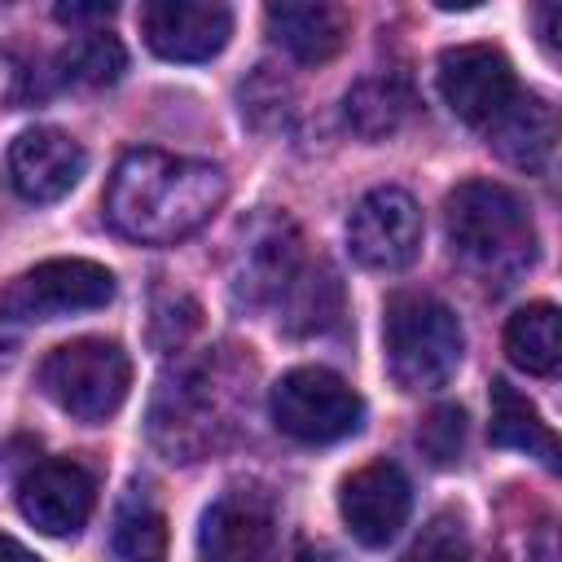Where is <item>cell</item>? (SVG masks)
Returning a JSON list of instances; mask_svg holds the SVG:
<instances>
[{"mask_svg":"<svg viewBox=\"0 0 562 562\" xmlns=\"http://www.w3.org/2000/svg\"><path fill=\"white\" fill-rule=\"evenodd\" d=\"M228 198V176L206 158L167 149H127L105 184L110 224L145 246H171L198 233Z\"/></svg>","mask_w":562,"mask_h":562,"instance_id":"obj_1","label":"cell"},{"mask_svg":"<svg viewBox=\"0 0 562 562\" xmlns=\"http://www.w3.org/2000/svg\"><path fill=\"white\" fill-rule=\"evenodd\" d=\"M452 255L487 285H509L536 259V224L527 202L496 180H465L443 202Z\"/></svg>","mask_w":562,"mask_h":562,"instance_id":"obj_2","label":"cell"},{"mask_svg":"<svg viewBox=\"0 0 562 562\" xmlns=\"http://www.w3.org/2000/svg\"><path fill=\"white\" fill-rule=\"evenodd\" d=\"M382 347L386 369L404 391H439L461 364L465 334L448 303H439L435 294L404 290L386 303Z\"/></svg>","mask_w":562,"mask_h":562,"instance_id":"obj_3","label":"cell"},{"mask_svg":"<svg viewBox=\"0 0 562 562\" xmlns=\"http://www.w3.org/2000/svg\"><path fill=\"white\" fill-rule=\"evenodd\" d=\"M228 426V386L220 360H176L149 400V439L167 461H198Z\"/></svg>","mask_w":562,"mask_h":562,"instance_id":"obj_4","label":"cell"},{"mask_svg":"<svg viewBox=\"0 0 562 562\" xmlns=\"http://www.w3.org/2000/svg\"><path fill=\"white\" fill-rule=\"evenodd\" d=\"M40 386L61 413L97 426L123 408L132 386V360L114 338H75L44 356Z\"/></svg>","mask_w":562,"mask_h":562,"instance_id":"obj_5","label":"cell"},{"mask_svg":"<svg viewBox=\"0 0 562 562\" xmlns=\"http://www.w3.org/2000/svg\"><path fill=\"white\" fill-rule=\"evenodd\" d=\"M268 408L277 430L299 443H338L356 435L364 422V400L334 369H321V364L281 373L268 395Z\"/></svg>","mask_w":562,"mask_h":562,"instance_id":"obj_6","label":"cell"},{"mask_svg":"<svg viewBox=\"0 0 562 562\" xmlns=\"http://www.w3.org/2000/svg\"><path fill=\"white\" fill-rule=\"evenodd\" d=\"M303 268V237L290 215L259 211L241 224L233 263H228V290L237 307H277V299L290 290V281Z\"/></svg>","mask_w":562,"mask_h":562,"instance_id":"obj_7","label":"cell"},{"mask_svg":"<svg viewBox=\"0 0 562 562\" xmlns=\"http://www.w3.org/2000/svg\"><path fill=\"white\" fill-rule=\"evenodd\" d=\"M114 299V277L92 259H44L13 277L0 294V316L9 321H57L75 312H97Z\"/></svg>","mask_w":562,"mask_h":562,"instance_id":"obj_8","label":"cell"},{"mask_svg":"<svg viewBox=\"0 0 562 562\" xmlns=\"http://www.w3.org/2000/svg\"><path fill=\"white\" fill-rule=\"evenodd\" d=\"M347 246H351L356 263L369 268V272L408 268L422 250V211H417V202L395 184L369 189L356 202L351 220H347Z\"/></svg>","mask_w":562,"mask_h":562,"instance_id":"obj_9","label":"cell"},{"mask_svg":"<svg viewBox=\"0 0 562 562\" xmlns=\"http://www.w3.org/2000/svg\"><path fill=\"white\" fill-rule=\"evenodd\" d=\"M439 97L461 123L487 132L501 119V110L518 97V79L501 48L457 44V48H443L439 57Z\"/></svg>","mask_w":562,"mask_h":562,"instance_id":"obj_10","label":"cell"},{"mask_svg":"<svg viewBox=\"0 0 562 562\" xmlns=\"http://www.w3.org/2000/svg\"><path fill=\"white\" fill-rule=\"evenodd\" d=\"M277 540V505L263 487L220 492L198 527L202 562H263Z\"/></svg>","mask_w":562,"mask_h":562,"instance_id":"obj_11","label":"cell"},{"mask_svg":"<svg viewBox=\"0 0 562 562\" xmlns=\"http://www.w3.org/2000/svg\"><path fill=\"white\" fill-rule=\"evenodd\" d=\"M408 509H413V487L395 461H369L342 479L338 514H342L351 540H360L364 549L391 544L400 536V527L408 522Z\"/></svg>","mask_w":562,"mask_h":562,"instance_id":"obj_12","label":"cell"},{"mask_svg":"<svg viewBox=\"0 0 562 562\" xmlns=\"http://www.w3.org/2000/svg\"><path fill=\"white\" fill-rule=\"evenodd\" d=\"M140 35L162 61H211L233 35V13L211 0H149Z\"/></svg>","mask_w":562,"mask_h":562,"instance_id":"obj_13","label":"cell"},{"mask_svg":"<svg viewBox=\"0 0 562 562\" xmlns=\"http://www.w3.org/2000/svg\"><path fill=\"white\" fill-rule=\"evenodd\" d=\"M97 505V479L79 461H40L18 483L22 518L44 536H79Z\"/></svg>","mask_w":562,"mask_h":562,"instance_id":"obj_14","label":"cell"},{"mask_svg":"<svg viewBox=\"0 0 562 562\" xmlns=\"http://www.w3.org/2000/svg\"><path fill=\"white\" fill-rule=\"evenodd\" d=\"M88 167V154L75 136L57 127H26L9 145V184L26 202H57L66 198Z\"/></svg>","mask_w":562,"mask_h":562,"instance_id":"obj_15","label":"cell"},{"mask_svg":"<svg viewBox=\"0 0 562 562\" xmlns=\"http://www.w3.org/2000/svg\"><path fill=\"white\" fill-rule=\"evenodd\" d=\"M487 145L518 171L527 176H540L549 171L553 154H558V114L544 97L536 92H518L501 119L487 127Z\"/></svg>","mask_w":562,"mask_h":562,"instance_id":"obj_16","label":"cell"},{"mask_svg":"<svg viewBox=\"0 0 562 562\" xmlns=\"http://www.w3.org/2000/svg\"><path fill=\"white\" fill-rule=\"evenodd\" d=\"M263 22L272 31V40L303 66H316V61H329L347 31H351V18L342 4H325V0H303V4H268L263 9Z\"/></svg>","mask_w":562,"mask_h":562,"instance_id":"obj_17","label":"cell"},{"mask_svg":"<svg viewBox=\"0 0 562 562\" xmlns=\"http://www.w3.org/2000/svg\"><path fill=\"white\" fill-rule=\"evenodd\" d=\"M413 114V92L400 75H369L342 97V119L360 140L395 136Z\"/></svg>","mask_w":562,"mask_h":562,"instance_id":"obj_18","label":"cell"},{"mask_svg":"<svg viewBox=\"0 0 562 562\" xmlns=\"http://www.w3.org/2000/svg\"><path fill=\"white\" fill-rule=\"evenodd\" d=\"M487 435H492L496 448L527 452L544 470H558V439H553V430L540 422L536 404L527 395H518L505 378L492 382V426H487Z\"/></svg>","mask_w":562,"mask_h":562,"instance_id":"obj_19","label":"cell"},{"mask_svg":"<svg viewBox=\"0 0 562 562\" xmlns=\"http://www.w3.org/2000/svg\"><path fill=\"white\" fill-rule=\"evenodd\" d=\"M285 334H321L342 312V285L329 263H303L290 290L277 299Z\"/></svg>","mask_w":562,"mask_h":562,"instance_id":"obj_20","label":"cell"},{"mask_svg":"<svg viewBox=\"0 0 562 562\" xmlns=\"http://www.w3.org/2000/svg\"><path fill=\"white\" fill-rule=\"evenodd\" d=\"M505 351L522 373L549 378L558 373L562 360V325H558V307L553 303H527L509 316L505 325Z\"/></svg>","mask_w":562,"mask_h":562,"instance_id":"obj_21","label":"cell"},{"mask_svg":"<svg viewBox=\"0 0 562 562\" xmlns=\"http://www.w3.org/2000/svg\"><path fill=\"white\" fill-rule=\"evenodd\" d=\"M114 558L119 562H167V518L162 509L132 487L114 514V531H110Z\"/></svg>","mask_w":562,"mask_h":562,"instance_id":"obj_22","label":"cell"},{"mask_svg":"<svg viewBox=\"0 0 562 562\" xmlns=\"http://www.w3.org/2000/svg\"><path fill=\"white\" fill-rule=\"evenodd\" d=\"M123 70H127V53L105 31H79L57 53V79L70 88H110L123 79Z\"/></svg>","mask_w":562,"mask_h":562,"instance_id":"obj_23","label":"cell"},{"mask_svg":"<svg viewBox=\"0 0 562 562\" xmlns=\"http://www.w3.org/2000/svg\"><path fill=\"white\" fill-rule=\"evenodd\" d=\"M400 562H470V536L461 514H435Z\"/></svg>","mask_w":562,"mask_h":562,"instance_id":"obj_24","label":"cell"},{"mask_svg":"<svg viewBox=\"0 0 562 562\" xmlns=\"http://www.w3.org/2000/svg\"><path fill=\"white\" fill-rule=\"evenodd\" d=\"M417 443L422 452L435 461V465H452L465 448V413L457 404H439L426 413L422 430H417Z\"/></svg>","mask_w":562,"mask_h":562,"instance_id":"obj_25","label":"cell"},{"mask_svg":"<svg viewBox=\"0 0 562 562\" xmlns=\"http://www.w3.org/2000/svg\"><path fill=\"white\" fill-rule=\"evenodd\" d=\"M57 22L66 26H88V22H110L114 18V4H57L53 9Z\"/></svg>","mask_w":562,"mask_h":562,"instance_id":"obj_26","label":"cell"},{"mask_svg":"<svg viewBox=\"0 0 562 562\" xmlns=\"http://www.w3.org/2000/svg\"><path fill=\"white\" fill-rule=\"evenodd\" d=\"M0 562H40V558H35L26 544H18L13 536H4V531H0Z\"/></svg>","mask_w":562,"mask_h":562,"instance_id":"obj_27","label":"cell"},{"mask_svg":"<svg viewBox=\"0 0 562 562\" xmlns=\"http://www.w3.org/2000/svg\"><path fill=\"white\" fill-rule=\"evenodd\" d=\"M553 22H558V4H544V9H540V40H544V48H549V53L558 48V35H553Z\"/></svg>","mask_w":562,"mask_h":562,"instance_id":"obj_28","label":"cell"},{"mask_svg":"<svg viewBox=\"0 0 562 562\" xmlns=\"http://www.w3.org/2000/svg\"><path fill=\"white\" fill-rule=\"evenodd\" d=\"M290 562H334V558H329L325 549H312V544H303V549H299Z\"/></svg>","mask_w":562,"mask_h":562,"instance_id":"obj_29","label":"cell"},{"mask_svg":"<svg viewBox=\"0 0 562 562\" xmlns=\"http://www.w3.org/2000/svg\"><path fill=\"white\" fill-rule=\"evenodd\" d=\"M531 562H558V553H553V540L544 536L540 544H536V553H531Z\"/></svg>","mask_w":562,"mask_h":562,"instance_id":"obj_30","label":"cell"}]
</instances>
